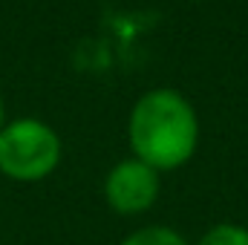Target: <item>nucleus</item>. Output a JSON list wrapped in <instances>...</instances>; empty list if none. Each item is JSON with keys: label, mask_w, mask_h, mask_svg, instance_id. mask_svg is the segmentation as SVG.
I'll return each mask as SVG.
<instances>
[{"label": "nucleus", "mask_w": 248, "mask_h": 245, "mask_svg": "<svg viewBox=\"0 0 248 245\" xmlns=\"http://www.w3.org/2000/svg\"><path fill=\"white\" fill-rule=\"evenodd\" d=\"M130 150L153 170H176L190 162L199 144V119L193 104L176 90H150L130 110Z\"/></svg>", "instance_id": "1"}, {"label": "nucleus", "mask_w": 248, "mask_h": 245, "mask_svg": "<svg viewBox=\"0 0 248 245\" xmlns=\"http://www.w3.org/2000/svg\"><path fill=\"white\" fill-rule=\"evenodd\" d=\"M61 165V138L41 119H15L0 130V176L41 182Z\"/></svg>", "instance_id": "2"}, {"label": "nucleus", "mask_w": 248, "mask_h": 245, "mask_svg": "<svg viewBox=\"0 0 248 245\" xmlns=\"http://www.w3.org/2000/svg\"><path fill=\"white\" fill-rule=\"evenodd\" d=\"M159 170H153L150 165L133 159L119 162L107 179H104V199L110 205V211H116L119 216H136L144 214L156 205L159 199Z\"/></svg>", "instance_id": "3"}, {"label": "nucleus", "mask_w": 248, "mask_h": 245, "mask_svg": "<svg viewBox=\"0 0 248 245\" xmlns=\"http://www.w3.org/2000/svg\"><path fill=\"white\" fill-rule=\"evenodd\" d=\"M122 245H190L173 228L168 225H147V228H139L136 234H130Z\"/></svg>", "instance_id": "4"}, {"label": "nucleus", "mask_w": 248, "mask_h": 245, "mask_svg": "<svg viewBox=\"0 0 248 245\" xmlns=\"http://www.w3.org/2000/svg\"><path fill=\"white\" fill-rule=\"evenodd\" d=\"M196 245H248V228L237 222H219L208 228Z\"/></svg>", "instance_id": "5"}, {"label": "nucleus", "mask_w": 248, "mask_h": 245, "mask_svg": "<svg viewBox=\"0 0 248 245\" xmlns=\"http://www.w3.org/2000/svg\"><path fill=\"white\" fill-rule=\"evenodd\" d=\"M3 124H6V107H3V95H0V130H3Z\"/></svg>", "instance_id": "6"}]
</instances>
